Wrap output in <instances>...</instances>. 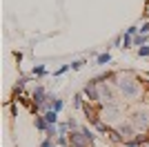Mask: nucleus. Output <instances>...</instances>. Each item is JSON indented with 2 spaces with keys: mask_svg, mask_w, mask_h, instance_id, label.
I'll return each mask as SVG.
<instances>
[{
  "mask_svg": "<svg viewBox=\"0 0 149 147\" xmlns=\"http://www.w3.org/2000/svg\"><path fill=\"white\" fill-rule=\"evenodd\" d=\"M118 87L123 89V94H125V96H129V98L140 96V83H136V80L131 78V74H127V76H120Z\"/></svg>",
  "mask_w": 149,
  "mask_h": 147,
  "instance_id": "f257e3e1",
  "label": "nucleus"
},
{
  "mask_svg": "<svg viewBox=\"0 0 149 147\" xmlns=\"http://www.w3.org/2000/svg\"><path fill=\"white\" fill-rule=\"evenodd\" d=\"M69 136V143H71V147H89V138L82 132H71V134H67Z\"/></svg>",
  "mask_w": 149,
  "mask_h": 147,
  "instance_id": "f03ea898",
  "label": "nucleus"
},
{
  "mask_svg": "<svg viewBox=\"0 0 149 147\" xmlns=\"http://www.w3.org/2000/svg\"><path fill=\"white\" fill-rule=\"evenodd\" d=\"M134 125L138 129H147L149 127V111H136L134 114Z\"/></svg>",
  "mask_w": 149,
  "mask_h": 147,
  "instance_id": "7ed1b4c3",
  "label": "nucleus"
},
{
  "mask_svg": "<svg viewBox=\"0 0 149 147\" xmlns=\"http://www.w3.org/2000/svg\"><path fill=\"white\" fill-rule=\"evenodd\" d=\"M33 100H36V105L38 107H42V105H47L49 100H47V96H45V89L40 85L36 87V92H33Z\"/></svg>",
  "mask_w": 149,
  "mask_h": 147,
  "instance_id": "20e7f679",
  "label": "nucleus"
},
{
  "mask_svg": "<svg viewBox=\"0 0 149 147\" xmlns=\"http://www.w3.org/2000/svg\"><path fill=\"white\" fill-rule=\"evenodd\" d=\"M85 96L89 98V100H93V103H96V100H98V92H96V83H89L87 87H85Z\"/></svg>",
  "mask_w": 149,
  "mask_h": 147,
  "instance_id": "39448f33",
  "label": "nucleus"
},
{
  "mask_svg": "<svg viewBox=\"0 0 149 147\" xmlns=\"http://www.w3.org/2000/svg\"><path fill=\"white\" fill-rule=\"evenodd\" d=\"M118 132H120V136H123V138H125V141H127V143H129V138H131V136H134V129H131L129 125H123V127H120Z\"/></svg>",
  "mask_w": 149,
  "mask_h": 147,
  "instance_id": "423d86ee",
  "label": "nucleus"
},
{
  "mask_svg": "<svg viewBox=\"0 0 149 147\" xmlns=\"http://www.w3.org/2000/svg\"><path fill=\"white\" fill-rule=\"evenodd\" d=\"M45 120H47V123H49V125H56V123H58V114H56V111H47V114H45Z\"/></svg>",
  "mask_w": 149,
  "mask_h": 147,
  "instance_id": "0eeeda50",
  "label": "nucleus"
},
{
  "mask_svg": "<svg viewBox=\"0 0 149 147\" xmlns=\"http://www.w3.org/2000/svg\"><path fill=\"white\" fill-rule=\"evenodd\" d=\"M36 129H45V132L49 129V123L45 120V116H38L36 118Z\"/></svg>",
  "mask_w": 149,
  "mask_h": 147,
  "instance_id": "6e6552de",
  "label": "nucleus"
},
{
  "mask_svg": "<svg viewBox=\"0 0 149 147\" xmlns=\"http://www.w3.org/2000/svg\"><path fill=\"white\" fill-rule=\"evenodd\" d=\"M107 134H109V138H111L113 143H120V141H125L123 136H120V132H118V129H109Z\"/></svg>",
  "mask_w": 149,
  "mask_h": 147,
  "instance_id": "1a4fd4ad",
  "label": "nucleus"
},
{
  "mask_svg": "<svg viewBox=\"0 0 149 147\" xmlns=\"http://www.w3.org/2000/svg\"><path fill=\"white\" fill-rule=\"evenodd\" d=\"M143 43H147V36H145V34H138V36H134V45L143 47Z\"/></svg>",
  "mask_w": 149,
  "mask_h": 147,
  "instance_id": "9d476101",
  "label": "nucleus"
},
{
  "mask_svg": "<svg viewBox=\"0 0 149 147\" xmlns=\"http://www.w3.org/2000/svg\"><path fill=\"white\" fill-rule=\"evenodd\" d=\"M62 109V100H58V98H54V100H51V111H60Z\"/></svg>",
  "mask_w": 149,
  "mask_h": 147,
  "instance_id": "9b49d317",
  "label": "nucleus"
},
{
  "mask_svg": "<svg viewBox=\"0 0 149 147\" xmlns=\"http://www.w3.org/2000/svg\"><path fill=\"white\" fill-rule=\"evenodd\" d=\"M56 145H60V147L71 145V143H69V136H58V138H56Z\"/></svg>",
  "mask_w": 149,
  "mask_h": 147,
  "instance_id": "f8f14e48",
  "label": "nucleus"
},
{
  "mask_svg": "<svg viewBox=\"0 0 149 147\" xmlns=\"http://www.w3.org/2000/svg\"><path fill=\"white\" fill-rule=\"evenodd\" d=\"M96 60H98V65H107V62L111 60V56H109V54H100Z\"/></svg>",
  "mask_w": 149,
  "mask_h": 147,
  "instance_id": "ddd939ff",
  "label": "nucleus"
},
{
  "mask_svg": "<svg viewBox=\"0 0 149 147\" xmlns=\"http://www.w3.org/2000/svg\"><path fill=\"white\" fill-rule=\"evenodd\" d=\"M54 136H58V132H56V127H54V125H49V129H47V138H49V141H56Z\"/></svg>",
  "mask_w": 149,
  "mask_h": 147,
  "instance_id": "4468645a",
  "label": "nucleus"
},
{
  "mask_svg": "<svg viewBox=\"0 0 149 147\" xmlns=\"http://www.w3.org/2000/svg\"><path fill=\"white\" fill-rule=\"evenodd\" d=\"M138 56H149V45H143L138 49Z\"/></svg>",
  "mask_w": 149,
  "mask_h": 147,
  "instance_id": "2eb2a0df",
  "label": "nucleus"
},
{
  "mask_svg": "<svg viewBox=\"0 0 149 147\" xmlns=\"http://www.w3.org/2000/svg\"><path fill=\"white\" fill-rule=\"evenodd\" d=\"M40 147H56V141H49V138H45Z\"/></svg>",
  "mask_w": 149,
  "mask_h": 147,
  "instance_id": "dca6fc26",
  "label": "nucleus"
},
{
  "mask_svg": "<svg viewBox=\"0 0 149 147\" xmlns=\"http://www.w3.org/2000/svg\"><path fill=\"white\" fill-rule=\"evenodd\" d=\"M33 74H36V76H45V67H42V65H38V67L33 69Z\"/></svg>",
  "mask_w": 149,
  "mask_h": 147,
  "instance_id": "f3484780",
  "label": "nucleus"
},
{
  "mask_svg": "<svg viewBox=\"0 0 149 147\" xmlns=\"http://www.w3.org/2000/svg\"><path fill=\"white\" fill-rule=\"evenodd\" d=\"M80 132H82V134H85V136H87L89 141H93V134H91V132H89V129H87V127H82V129H80Z\"/></svg>",
  "mask_w": 149,
  "mask_h": 147,
  "instance_id": "a211bd4d",
  "label": "nucleus"
},
{
  "mask_svg": "<svg viewBox=\"0 0 149 147\" xmlns=\"http://www.w3.org/2000/svg\"><path fill=\"white\" fill-rule=\"evenodd\" d=\"M136 31H140V29H138V27H129V29H127V36H134V34H136Z\"/></svg>",
  "mask_w": 149,
  "mask_h": 147,
  "instance_id": "6ab92c4d",
  "label": "nucleus"
},
{
  "mask_svg": "<svg viewBox=\"0 0 149 147\" xmlns=\"http://www.w3.org/2000/svg\"><path fill=\"white\" fill-rule=\"evenodd\" d=\"M74 105H76V107H80V105H82V96H80V94L74 98Z\"/></svg>",
  "mask_w": 149,
  "mask_h": 147,
  "instance_id": "aec40b11",
  "label": "nucleus"
},
{
  "mask_svg": "<svg viewBox=\"0 0 149 147\" xmlns=\"http://www.w3.org/2000/svg\"><path fill=\"white\" fill-rule=\"evenodd\" d=\"M69 67H71V65H62V67H60V69H58V71H56V76H60V74H65V71H67Z\"/></svg>",
  "mask_w": 149,
  "mask_h": 147,
  "instance_id": "412c9836",
  "label": "nucleus"
},
{
  "mask_svg": "<svg viewBox=\"0 0 149 147\" xmlns=\"http://www.w3.org/2000/svg\"><path fill=\"white\" fill-rule=\"evenodd\" d=\"M123 147H140V145H138V143L136 141H129V143H125V145Z\"/></svg>",
  "mask_w": 149,
  "mask_h": 147,
  "instance_id": "4be33fe9",
  "label": "nucleus"
},
{
  "mask_svg": "<svg viewBox=\"0 0 149 147\" xmlns=\"http://www.w3.org/2000/svg\"><path fill=\"white\" fill-rule=\"evenodd\" d=\"M82 67V62L80 60H76V62H71V69H80Z\"/></svg>",
  "mask_w": 149,
  "mask_h": 147,
  "instance_id": "5701e85b",
  "label": "nucleus"
},
{
  "mask_svg": "<svg viewBox=\"0 0 149 147\" xmlns=\"http://www.w3.org/2000/svg\"><path fill=\"white\" fill-rule=\"evenodd\" d=\"M147 31H149V22H145V24H143V29H140V34H147Z\"/></svg>",
  "mask_w": 149,
  "mask_h": 147,
  "instance_id": "b1692460",
  "label": "nucleus"
},
{
  "mask_svg": "<svg viewBox=\"0 0 149 147\" xmlns=\"http://www.w3.org/2000/svg\"><path fill=\"white\" fill-rule=\"evenodd\" d=\"M69 147H71V145H69Z\"/></svg>",
  "mask_w": 149,
  "mask_h": 147,
  "instance_id": "393cba45",
  "label": "nucleus"
}]
</instances>
